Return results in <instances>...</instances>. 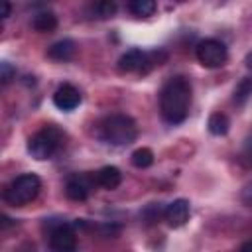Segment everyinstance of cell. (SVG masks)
Returning <instances> with one entry per match:
<instances>
[{"mask_svg":"<svg viewBox=\"0 0 252 252\" xmlns=\"http://www.w3.org/2000/svg\"><path fill=\"white\" fill-rule=\"evenodd\" d=\"M207 128H209V132H211L213 136H224V134L228 132V128H230V122H228L226 114H222V112H213V114L209 116Z\"/></svg>","mask_w":252,"mask_h":252,"instance_id":"5bb4252c","label":"cell"},{"mask_svg":"<svg viewBox=\"0 0 252 252\" xmlns=\"http://www.w3.org/2000/svg\"><path fill=\"white\" fill-rule=\"evenodd\" d=\"M16 77V69L10 65V63H0V79H2V85H6V83H10L12 79Z\"/></svg>","mask_w":252,"mask_h":252,"instance_id":"44dd1931","label":"cell"},{"mask_svg":"<svg viewBox=\"0 0 252 252\" xmlns=\"http://www.w3.org/2000/svg\"><path fill=\"white\" fill-rule=\"evenodd\" d=\"M130 161H132L134 167L146 169V167H150V165L154 163V152H152L150 148H138V150L132 152Z\"/></svg>","mask_w":252,"mask_h":252,"instance_id":"9a60e30c","label":"cell"},{"mask_svg":"<svg viewBox=\"0 0 252 252\" xmlns=\"http://www.w3.org/2000/svg\"><path fill=\"white\" fill-rule=\"evenodd\" d=\"M191 106V83L177 75L163 83L159 91V112L167 124H179L187 118Z\"/></svg>","mask_w":252,"mask_h":252,"instance_id":"6da1fadb","label":"cell"},{"mask_svg":"<svg viewBox=\"0 0 252 252\" xmlns=\"http://www.w3.org/2000/svg\"><path fill=\"white\" fill-rule=\"evenodd\" d=\"M250 94H252V79L250 77H244L238 85H236V89H234V96H232V100L238 104V106H242L248 98H250Z\"/></svg>","mask_w":252,"mask_h":252,"instance_id":"e0dca14e","label":"cell"},{"mask_svg":"<svg viewBox=\"0 0 252 252\" xmlns=\"http://www.w3.org/2000/svg\"><path fill=\"white\" fill-rule=\"evenodd\" d=\"M41 189V179L35 173H22L4 187V201L12 207H24L32 203Z\"/></svg>","mask_w":252,"mask_h":252,"instance_id":"3957f363","label":"cell"},{"mask_svg":"<svg viewBox=\"0 0 252 252\" xmlns=\"http://www.w3.org/2000/svg\"><path fill=\"white\" fill-rule=\"evenodd\" d=\"M195 55L199 59V63L207 69H217V67H222L228 59V51H226V45L219 39H203L197 49H195Z\"/></svg>","mask_w":252,"mask_h":252,"instance_id":"5b68a950","label":"cell"},{"mask_svg":"<svg viewBox=\"0 0 252 252\" xmlns=\"http://www.w3.org/2000/svg\"><path fill=\"white\" fill-rule=\"evenodd\" d=\"M49 248L51 252H77L75 230L69 222H59L49 230Z\"/></svg>","mask_w":252,"mask_h":252,"instance_id":"8992f818","label":"cell"},{"mask_svg":"<svg viewBox=\"0 0 252 252\" xmlns=\"http://www.w3.org/2000/svg\"><path fill=\"white\" fill-rule=\"evenodd\" d=\"M53 104L59 110H75L81 104V93L73 85L65 83L53 93Z\"/></svg>","mask_w":252,"mask_h":252,"instance_id":"9c48e42d","label":"cell"},{"mask_svg":"<svg viewBox=\"0 0 252 252\" xmlns=\"http://www.w3.org/2000/svg\"><path fill=\"white\" fill-rule=\"evenodd\" d=\"M94 181H96V185H100L102 189L112 191V189H116V187L120 185L122 173H120V169L114 167V165H104V167H100V169L94 173Z\"/></svg>","mask_w":252,"mask_h":252,"instance_id":"8fae6325","label":"cell"},{"mask_svg":"<svg viewBox=\"0 0 252 252\" xmlns=\"http://www.w3.org/2000/svg\"><path fill=\"white\" fill-rule=\"evenodd\" d=\"M242 201H244L246 205H252V181L242 189Z\"/></svg>","mask_w":252,"mask_h":252,"instance_id":"7402d4cb","label":"cell"},{"mask_svg":"<svg viewBox=\"0 0 252 252\" xmlns=\"http://www.w3.org/2000/svg\"><path fill=\"white\" fill-rule=\"evenodd\" d=\"M163 219L167 220V224L171 228H179L189 220V201L185 199H175L173 203H169L165 207Z\"/></svg>","mask_w":252,"mask_h":252,"instance_id":"30bf717a","label":"cell"},{"mask_svg":"<svg viewBox=\"0 0 252 252\" xmlns=\"http://www.w3.org/2000/svg\"><path fill=\"white\" fill-rule=\"evenodd\" d=\"M246 65H248V67H250V69H252V53H250V55H248V57H246Z\"/></svg>","mask_w":252,"mask_h":252,"instance_id":"d4e9b609","label":"cell"},{"mask_svg":"<svg viewBox=\"0 0 252 252\" xmlns=\"http://www.w3.org/2000/svg\"><path fill=\"white\" fill-rule=\"evenodd\" d=\"M238 252H252V240H246L242 246H240V250Z\"/></svg>","mask_w":252,"mask_h":252,"instance_id":"cb8c5ba5","label":"cell"},{"mask_svg":"<svg viewBox=\"0 0 252 252\" xmlns=\"http://www.w3.org/2000/svg\"><path fill=\"white\" fill-rule=\"evenodd\" d=\"M128 8H130V12H132L134 16L148 18V16H152V14L156 12V2H154V0H132V2L128 4Z\"/></svg>","mask_w":252,"mask_h":252,"instance_id":"2e32d148","label":"cell"},{"mask_svg":"<svg viewBox=\"0 0 252 252\" xmlns=\"http://www.w3.org/2000/svg\"><path fill=\"white\" fill-rule=\"evenodd\" d=\"M96 136L110 146H128L136 140L138 128H136V122L128 114L114 112V114L104 116L96 124Z\"/></svg>","mask_w":252,"mask_h":252,"instance_id":"7a4b0ae2","label":"cell"},{"mask_svg":"<svg viewBox=\"0 0 252 252\" xmlns=\"http://www.w3.org/2000/svg\"><path fill=\"white\" fill-rule=\"evenodd\" d=\"M10 10H12V6H10V2H2V20H6L8 16H10Z\"/></svg>","mask_w":252,"mask_h":252,"instance_id":"603a6c76","label":"cell"},{"mask_svg":"<svg viewBox=\"0 0 252 252\" xmlns=\"http://www.w3.org/2000/svg\"><path fill=\"white\" fill-rule=\"evenodd\" d=\"M77 47H75V41L71 39H61V41H55L53 45H49L47 49V57L55 59V61H69L73 55H75Z\"/></svg>","mask_w":252,"mask_h":252,"instance_id":"7c38bea8","label":"cell"},{"mask_svg":"<svg viewBox=\"0 0 252 252\" xmlns=\"http://www.w3.org/2000/svg\"><path fill=\"white\" fill-rule=\"evenodd\" d=\"M61 142H63V132L55 124H47L28 140V152L33 159L43 161L49 159L59 150Z\"/></svg>","mask_w":252,"mask_h":252,"instance_id":"277c9868","label":"cell"},{"mask_svg":"<svg viewBox=\"0 0 252 252\" xmlns=\"http://www.w3.org/2000/svg\"><path fill=\"white\" fill-rule=\"evenodd\" d=\"M32 28L35 32H41V33H49L57 28V16L49 10H41L37 14H33L32 18Z\"/></svg>","mask_w":252,"mask_h":252,"instance_id":"4fadbf2b","label":"cell"},{"mask_svg":"<svg viewBox=\"0 0 252 252\" xmlns=\"http://www.w3.org/2000/svg\"><path fill=\"white\" fill-rule=\"evenodd\" d=\"M114 12H116V4L114 2L104 0V2L93 4V14H96V18H110V16H114Z\"/></svg>","mask_w":252,"mask_h":252,"instance_id":"ac0fdd59","label":"cell"},{"mask_svg":"<svg viewBox=\"0 0 252 252\" xmlns=\"http://www.w3.org/2000/svg\"><path fill=\"white\" fill-rule=\"evenodd\" d=\"M240 159L246 167H252V132H248V136L244 138L242 144V152H240Z\"/></svg>","mask_w":252,"mask_h":252,"instance_id":"d6986e66","label":"cell"},{"mask_svg":"<svg viewBox=\"0 0 252 252\" xmlns=\"http://www.w3.org/2000/svg\"><path fill=\"white\" fill-rule=\"evenodd\" d=\"M163 213H165V209H161V207H159V203H158V205H156V203H152V205H148V207H146V211H144L142 215H144V219H146L148 222H154V220H158V219H159V215H163Z\"/></svg>","mask_w":252,"mask_h":252,"instance_id":"ffe728a7","label":"cell"},{"mask_svg":"<svg viewBox=\"0 0 252 252\" xmlns=\"http://www.w3.org/2000/svg\"><path fill=\"white\" fill-rule=\"evenodd\" d=\"M118 71L120 73H140V75L150 73L152 67H150V61H148V51L128 49L118 59Z\"/></svg>","mask_w":252,"mask_h":252,"instance_id":"52a82bcc","label":"cell"},{"mask_svg":"<svg viewBox=\"0 0 252 252\" xmlns=\"http://www.w3.org/2000/svg\"><path fill=\"white\" fill-rule=\"evenodd\" d=\"M93 185H96L94 181V175H89V173H75L67 179L65 183V195L71 199V201H85L91 191H93Z\"/></svg>","mask_w":252,"mask_h":252,"instance_id":"ba28073f","label":"cell"}]
</instances>
